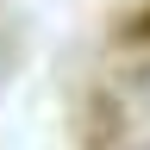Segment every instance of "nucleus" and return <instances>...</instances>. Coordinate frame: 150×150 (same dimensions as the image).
<instances>
[{
    "label": "nucleus",
    "mask_w": 150,
    "mask_h": 150,
    "mask_svg": "<svg viewBox=\"0 0 150 150\" xmlns=\"http://www.w3.org/2000/svg\"><path fill=\"white\" fill-rule=\"evenodd\" d=\"M119 38H150V6H138V13H131L125 25H119Z\"/></svg>",
    "instance_id": "f257e3e1"
}]
</instances>
